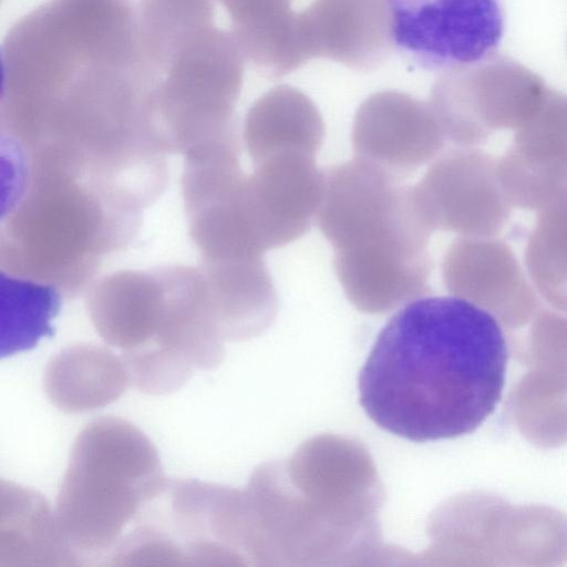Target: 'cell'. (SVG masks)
Here are the masks:
<instances>
[{"label":"cell","mask_w":567,"mask_h":567,"mask_svg":"<svg viewBox=\"0 0 567 567\" xmlns=\"http://www.w3.org/2000/svg\"><path fill=\"white\" fill-rule=\"evenodd\" d=\"M324 173L315 155L298 151L275 153L255 164L243 185L244 204L265 250L301 237L318 216Z\"/></svg>","instance_id":"cell-9"},{"label":"cell","mask_w":567,"mask_h":567,"mask_svg":"<svg viewBox=\"0 0 567 567\" xmlns=\"http://www.w3.org/2000/svg\"><path fill=\"white\" fill-rule=\"evenodd\" d=\"M442 277L452 296L497 319L525 318L536 305L535 291L512 248L493 236L454 240L444 254Z\"/></svg>","instance_id":"cell-12"},{"label":"cell","mask_w":567,"mask_h":567,"mask_svg":"<svg viewBox=\"0 0 567 567\" xmlns=\"http://www.w3.org/2000/svg\"><path fill=\"white\" fill-rule=\"evenodd\" d=\"M317 218L334 251L378 241L409 224L408 185L357 158L329 167Z\"/></svg>","instance_id":"cell-7"},{"label":"cell","mask_w":567,"mask_h":567,"mask_svg":"<svg viewBox=\"0 0 567 567\" xmlns=\"http://www.w3.org/2000/svg\"><path fill=\"white\" fill-rule=\"evenodd\" d=\"M231 19L244 59L267 78H281L305 64L291 0H220Z\"/></svg>","instance_id":"cell-19"},{"label":"cell","mask_w":567,"mask_h":567,"mask_svg":"<svg viewBox=\"0 0 567 567\" xmlns=\"http://www.w3.org/2000/svg\"><path fill=\"white\" fill-rule=\"evenodd\" d=\"M333 267L348 299L367 312L392 310L431 291L426 247L392 244L338 250Z\"/></svg>","instance_id":"cell-13"},{"label":"cell","mask_w":567,"mask_h":567,"mask_svg":"<svg viewBox=\"0 0 567 567\" xmlns=\"http://www.w3.org/2000/svg\"><path fill=\"white\" fill-rule=\"evenodd\" d=\"M8 284V315L2 318L1 354H12L33 347L51 332L60 292L42 284L14 278L1 272Z\"/></svg>","instance_id":"cell-21"},{"label":"cell","mask_w":567,"mask_h":567,"mask_svg":"<svg viewBox=\"0 0 567 567\" xmlns=\"http://www.w3.org/2000/svg\"><path fill=\"white\" fill-rule=\"evenodd\" d=\"M254 164L282 151L315 155L322 145V116L302 91L278 85L261 95L249 109L243 131Z\"/></svg>","instance_id":"cell-18"},{"label":"cell","mask_w":567,"mask_h":567,"mask_svg":"<svg viewBox=\"0 0 567 567\" xmlns=\"http://www.w3.org/2000/svg\"><path fill=\"white\" fill-rule=\"evenodd\" d=\"M537 212L525 248V266L534 288L548 302L567 310V193Z\"/></svg>","instance_id":"cell-20"},{"label":"cell","mask_w":567,"mask_h":567,"mask_svg":"<svg viewBox=\"0 0 567 567\" xmlns=\"http://www.w3.org/2000/svg\"><path fill=\"white\" fill-rule=\"evenodd\" d=\"M393 49L414 66L435 72L473 68L499 48L502 0H385Z\"/></svg>","instance_id":"cell-5"},{"label":"cell","mask_w":567,"mask_h":567,"mask_svg":"<svg viewBox=\"0 0 567 567\" xmlns=\"http://www.w3.org/2000/svg\"><path fill=\"white\" fill-rule=\"evenodd\" d=\"M131 384L122 355L106 347L78 343L60 350L44 370L49 400L65 413H82L109 405Z\"/></svg>","instance_id":"cell-17"},{"label":"cell","mask_w":567,"mask_h":567,"mask_svg":"<svg viewBox=\"0 0 567 567\" xmlns=\"http://www.w3.org/2000/svg\"><path fill=\"white\" fill-rule=\"evenodd\" d=\"M0 513V567L84 564L61 528L55 509L37 491L1 481Z\"/></svg>","instance_id":"cell-15"},{"label":"cell","mask_w":567,"mask_h":567,"mask_svg":"<svg viewBox=\"0 0 567 567\" xmlns=\"http://www.w3.org/2000/svg\"><path fill=\"white\" fill-rule=\"evenodd\" d=\"M413 190L434 231L489 237L511 215L512 205L497 176V161L474 146H456L442 154Z\"/></svg>","instance_id":"cell-6"},{"label":"cell","mask_w":567,"mask_h":567,"mask_svg":"<svg viewBox=\"0 0 567 567\" xmlns=\"http://www.w3.org/2000/svg\"><path fill=\"white\" fill-rule=\"evenodd\" d=\"M165 297L164 267L125 270L93 285L86 308L100 337L127 353L152 343L162 321Z\"/></svg>","instance_id":"cell-14"},{"label":"cell","mask_w":567,"mask_h":567,"mask_svg":"<svg viewBox=\"0 0 567 567\" xmlns=\"http://www.w3.org/2000/svg\"><path fill=\"white\" fill-rule=\"evenodd\" d=\"M508 346L498 319L455 296L408 302L360 370L361 406L381 429L426 442L474 432L503 395Z\"/></svg>","instance_id":"cell-2"},{"label":"cell","mask_w":567,"mask_h":567,"mask_svg":"<svg viewBox=\"0 0 567 567\" xmlns=\"http://www.w3.org/2000/svg\"><path fill=\"white\" fill-rule=\"evenodd\" d=\"M204 19L150 40L143 54L152 105L168 153L239 136L234 107L244 56L231 33Z\"/></svg>","instance_id":"cell-4"},{"label":"cell","mask_w":567,"mask_h":567,"mask_svg":"<svg viewBox=\"0 0 567 567\" xmlns=\"http://www.w3.org/2000/svg\"><path fill=\"white\" fill-rule=\"evenodd\" d=\"M158 451L131 422L103 416L76 436L55 514L82 559L113 551L144 506L164 488Z\"/></svg>","instance_id":"cell-3"},{"label":"cell","mask_w":567,"mask_h":567,"mask_svg":"<svg viewBox=\"0 0 567 567\" xmlns=\"http://www.w3.org/2000/svg\"><path fill=\"white\" fill-rule=\"evenodd\" d=\"M297 17L309 59L368 72L379 69L393 50L385 0H315Z\"/></svg>","instance_id":"cell-11"},{"label":"cell","mask_w":567,"mask_h":567,"mask_svg":"<svg viewBox=\"0 0 567 567\" xmlns=\"http://www.w3.org/2000/svg\"><path fill=\"white\" fill-rule=\"evenodd\" d=\"M1 65L3 140L120 132L150 117L131 0H47L10 29Z\"/></svg>","instance_id":"cell-1"},{"label":"cell","mask_w":567,"mask_h":567,"mask_svg":"<svg viewBox=\"0 0 567 567\" xmlns=\"http://www.w3.org/2000/svg\"><path fill=\"white\" fill-rule=\"evenodd\" d=\"M213 312L223 339H239L275 315L277 293L261 257L202 260Z\"/></svg>","instance_id":"cell-16"},{"label":"cell","mask_w":567,"mask_h":567,"mask_svg":"<svg viewBox=\"0 0 567 567\" xmlns=\"http://www.w3.org/2000/svg\"><path fill=\"white\" fill-rule=\"evenodd\" d=\"M351 141L354 158L401 181L433 159L446 138L430 104L381 91L359 106Z\"/></svg>","instance_id":"cell-8"},{"label":"cell","mask_w":567,"mask_h":567,"mask_svg":"<svg viewBox=\"0 0 567 567\" xmlns=\"http://www.w3.org/2000/svg\"><path fill=\"white\" fill-rule=\"evenodd\" d=\"M497 176L511 205L524 209L538 210L567 193V100L537 110L517 128Z\"/></svg>","instance_id":"cell-10"}]
</instances>
